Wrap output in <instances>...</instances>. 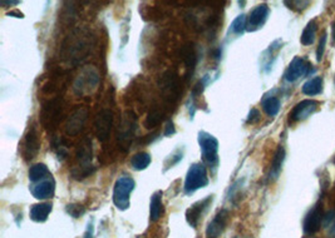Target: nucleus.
<instances>
[{
    "label": "nucleus",
    "mask_w": 335,
    "mask_h": 238,
    "mask_svg": "<svg viewBox=\"0 0 335 238\" xmlns=\"http://www.w3.org/2000/svg\"><path fill=\"white\" fill-rule=\"evenodd\" d=\"M93 48V35L86 30H75L72 35L67 38L63 44V59L70 64H77L84 58Z\"/></svg>",
    "instance_id": "1"
},
{
    "label": "nucleus",
    "mask_w": 335,
    "mask_h": 238,
    "mask_svg": "<svg viewBox=\"0 0 335 238\" xmlns=\"http://www.w3.org/2000/svg\"><path fill=\"white\" fill-rule=\"evenodd\" d=\"M99 84V73L93 65H86L75 78L73 89L78 95H88L97 89Z\"/></svg>",
    "instance_id": "2"
},
{
    "label": "nucleus",
    "mask_w": 335,
    "mask_h": 238,
    "mask_svg": "<svg viewBox=\"0 0 335 238\" xmlns=\"http://www.w3.org/2000/svg\"><path fill=\"white\" fill-rule=\"evenodd\" d=\"M92 142L89 139H84L77 150V159L81 164L72 170L73 178L83 179L94 172V167L92 166Z\"/></svg>",
    "instance_id": "3"
},
{
    "label": "nucleus",
    "mask_w": 335,
    "mask_h": 238,
    "mask_svg": "<svg viewBox=\"0 0 335 238\" xmlns=\"http://www.w3.org/2000/svg\"><path fill=\"white\" fill-rule=\"evenodd\" d=\"M199 144L202 152V159L210 168L219 166V141L207 132L199 133Z\"/></svg>",
    "instance_id": "4"
},
{
    "label": "nucleus",
    "mask_w": 335,
    "mask_h": 238,
    "mask_svg": "<svg viewBox=\"0 0 335 238\" xmlns=\"http://www.w3.org/2000/svg\"><path fill=\"white\" fill-rule=\"evenodd\" d=\"M208 184L207 170L203 163H194L190 167L185 179V193L192 195L200 188H203Z\"/></svg>",
    "instance_id": "5"
},
{
    "label": "nucleus",
    "mask_w": 335,
    "mask_h": 238,
    "mask_svg": "<svg viewBox=\"0 0 335 238\" xmlns=\"http://www.w3.org/2000/svg\"><path fill=\"white\" fill-rule=\"evenodd\" d=\"M134 181L133 178L123 175L117 179L113 190V203L121 211H126L130 207V195L134 190Z\"/></svg>",
    "instance_id": "6"
},
{
    "label": "nucleus",
    "mask_w": 335,
    "mask_h": 238,
    "mask_svg": "<svg viewBox=\"0 0 335 238\" xmlns=\"http://www.w3.org/2000/svg\"><path fill=\"white\" fill-rule=\"evenodd\" d=\"M113 126V112L111 109H102L94 121L95 134L101 142H106L110 138Z\"/></svg>",
    "instance_id": "7"
},
{
    "label": "nucleus",
    "mask_w": 335,
    "mask_h": 238,
    "mask_svg": "<svg viewBox=\"0 0 335 238\" xmlns=\"http://www.w3.org/2000/svg\"><path fill=\"white\" fill-rule=\"evenodd\" d=\"M310 65L309 62H306L305 59L300 57H295L291 61L290 65L288 66L285 72V81L292 83V82H296L298 79H300L301 77H305L306 74H309L310 72Z\"/></svg>",
    "instance_id": "8"
},
{
    "label": "nucleus",
    "mask_w": 335,
    "mask_h": 238,
    "mask_svg": "<svg viewBox=\"0 0 335 238\" xmlns=\"http://www.w3.org/2000/svg\"><path fill=\"white\" fill-rule=\"evenodd\" d=\"M88 110L87 108L75 109L74 112L68 117L66 123V132L68 135H77L78 133L82 132L84 128V124L87 122Z\"/></svg>",
    "instance_id": "9"
},
{
    "label": "nucleus",
    "mask_w": 335,
    "mask_h": 238,
    "mask_svg": "<svg viewBox=\"0 0 335 238\" xmlns=\"http://www.w3.org/2000/svg\"><path fill=\"white\" fill-rule=\"evenodd\" d=\"M41 150V139H39V134L35 127H32L28 133L25 134V139H24L23 146V155L25 158V161H32L37 157Z\"/></svg>",
    "instance_id": "10"
},
{
    "label": "nucleus",
    "mask_w": 335,
    "mask_h": 238,
    "mask_svg": "<svg viewBox=\"0 0 335 238\" xmlns=\"http://www.w3.org/2000/svg\"><path fill=\"white\" fill-rule=\"evenodd\" d=\"M321 222H323V208H321V204L318 203L305 216L303 224L304 232L306 235H314L320 230Z\"/></svg>",
    "instance_id": "11"
},
{
    "label": "nucleus",
    "mask_w": 335,
    "mask_h": 238,
    "mask_svg": "<svg viewBox=\"0 0 335 238\" xmlns=\"http://www.w3.org/2000/svg\"><path fill=\"white\" fill-rule=\"evenodd\" d=\"M136 115L132 112H126L122 119V123L119 124L118 130V141L121 143H130L132 141L134 132H136Z\"/></svg>",
    "instance_id": "12"
},
{
    "label": "nucleus",
    "mask_w": 335,
    "mask_h": 238,
    "mask_svg": "<svg viewBox=\"0 0 335 238\" xmlns=\"http://www.w3.org/2000/svg\"><path fill=\"white\" fill-rule=\"evenodd\" d=\"M211 202L212 197L211 195H208L207 198H205L202 201H199L195 204H192V206L186 211V219H187V223L190 224L192 228H196L197 224H199L200 218L202 217V215L206 212V210H207L208 206L211 204Z\"/></svg>",
    "instance_id": "13"
},
{
    "label": "nucleus",
    "mask_w": 335,
    "mask_h": 238,
    "mask_svg": "<svg viewBox=\"0 0 335 238\" xmlns=\"http://www.w3.org/2000/svg\"><path fill=\"white\" fill-rule=\"evenodd\" d=\"M270 14V9L266 4H260L257 5L256 8L250 13V17H248L247 21V29L250 32L252 30H256V29L261 28V26L265 24V22L268 21V17Z\"/></svg>",
    "instance_id": "14"
},
{
    "label": "nucleus",
    "mask_w": 335,
    "mask_h": 238,
    "mask_svg": "<svg viewBox=\"0 0 335 238\" xmlns=\"http://www.w3.org/2000/svg\"><path fill=\"white\" fill-rule=\"evenodd\" d=\"M228 221V212L226 210L220 211L216 215V217L212 219L207 226L206 230V236L207 238H217L225 230L226 224Z\"/></svg>",
    "instance_id": "15"
},
{
    "label": "nucleus",
    "mask_w": 335,
    "mask_h": 238,
    "mask_svg": "<svg viewBox=\"0 0 335 238\" xmlns=\"http://www.w3.org/2000/svg\"><path fill=\"white\" fill-rule=\"evenodd\" d=\"M316 108H318V102L305 99V101L300 102V103L295 106L292 112L290 113V118L294 122L303 121V119H306V118L309 117L310 114H313Z\"/></svg>",
    "instance_id": "16"
},
{
    "label": "nucleus",
    "mask_w": 335,
    "mask_h": 238,
    "mask_svg": "<svg viewBox=\"0 0 335 238\" xmlns=\"http://www.w3.org/2000/svg\"><path fill=\"white\" fill-rule=\"evenodd\" d=\"M32 195H34L37 199H46L50 198L54 195L55 191V183L53 178H48V179H43L39 183L34 184L32 187Z\"/></svg>",
    "instance_id": "17"
},
{
    "label": "nucleus",
    "mask_w": 335,
    "mask_h": 238,
    "mask_svg": "<svg viewBox=\"0 0 335 238\" xmlns=\"http://www.w3.org/2000/svg\"><path fill=\"white\" fill-rule=\"evenodd\" d=\"M284 159H285V150H284L283 146H280L277 148L276 153H275L271 167H270V172L269 175H268L269 182H274L277 179V177H279L281 172V168H283Z\"/></svg>",
    "instance_id": "18"
},
{
    "label": "nucleus",
    "mask_w": 335,
    "mask_h": 238,
    "mask_svg": "<svg viewBox=\"0 0 335 238\" xmlns=\"http://www.w3.org/2000/svg\"><path fill=\"white\" fill-rule=\"evenodd\" d=\"M161 89L163 94H165V98L167 99H176L177 98V82L176 78L172 73H166L162 78L161 82Z\"/></svg>",
    "instance_id": "19"
},
{
    "label": "nucleus",
    "mask_w": 335,
    "mask_h": 238,
    "mask_svg": "<svg viewBox=\"0 0 335 238\" xmlns=\"http://www.w3.org/2000/svg\"><path fill=\"white\" fill-rule=\"evenodd\" d=\"M163 202H162V192L157 191L151 197L150 204V219L151 222L158 221L161 216L163 215Z\"/></svg>",
    "instance_id": "20"
},
{
    "label": "nucleus",
    "mask_w": 335,
    "mask_h": 238,
    "mask_svg": "<svg viewBox=\"0 0 335 238\" xmlns=\"http://www.w3.org/2000/svg\"><path fill=\"white\" fill-rule=\"evenodd\" d=\"M52 212L50 203H38L30 208V219L34 222H45Z\"/></svg>",
    "instance_id": "21"
},
{
    "label": "nucleus",
    "mask_w": 335,
    "mask_h": 238,
    "mask_svg": "<svg viewBox=\"0 0 335 238\" xmlns=\"http://www.w3.org/2000/svg\"><path fill=\"white\" fill-rule=\"evenodd\" d=\"M303 93L305 95H316L323 92V78L315 77L306 82L303 86Z\"/></svg>",
    "instance_id": "22"
},
{
    "label": "nucleus",
    "mask_w": 335,
    "mask_h": 238,
    "mask_svg": "<svg viewBox=\"0 0 335 238\" xmlns=\"http://www.w3.org/2000/svg\"><path fill=\"white\" fill-rule=\"evenodd\" d=\"M151 163V155L146 152H139L134 154L131 159V166L133 170L143 171L146 170Z\"/></svg>",
    "instance_id": "23"
},
{
    "label": "nucleus",
    "mask_w": 335,
    "mask_h": 238,
    "mask_svg": "<svg viewBox=\"0 0 335 238\" xmlns=\"http://www.w3.org/2000/svg\"><path fill=\"white\" fill-rule=\"evenodd\" d=\"M46 175H49V170L44 163H37L30 167L29 170V179L32 182L42 181Z\"/></svg>",
    "instance_id": "24"
},
{
    "label": "nucleus",
    "mask_w": 335,
    "mask_h": 238,
    "mask_svg": "<svg viewBox=\"0 0 335 238\" xmlns=\"http://www.w3.org/2000/svg\"><path fill=\"white\" fill-rule=\"evenodd\" d=\"M280 107L281 103L276 97H270L263 102L264 112L269 115V117H275L277 113L280 112Z\"/></svg>",
    "instance_id": "25"
},
{
    "label": "nucleus",
    "mask_w": 335,
    "mask_h": 238,
    "mask_svg": "<svg viewBox=\"0 0 335 238\" xmlns=\"http://www.w3.org/2000/svg\"><path fill=\"white\" fill-rule=\"evenodd\" d=\"M315 33H316V23L312 21L308 23V25L304 29L303 34H301V44L303 45H312L315 41Z\"/></svg>",
    "instance_id": "26"
},
{
    "label": "nucleus",
    "mask_w": 335,
    "mask_h": 238,
    "mask_svg": "<svg viewBox=\"0 0 335 238\" xmlns=\"http://www.w3.org/2000/svg\"><path fill=\"white\" fill-rule=\"evenodd\" d=\"M162 118H163L162 113L159 112V110H157V109H155V110L148 113L147 118H146L145 121V127L148 128V130H150V128H155V127L158 126V124L161 123Z\"/></svg>",
    "instance_id": "27"
},
{
    "label": "nucleus",
    "mask_w": 335,
    "mask_h": 238,
    "mask_svg": "<svg viewBox=\"0 0 335 238\" xmlns=\"http://www.w3.org/2000/svg\"><path fill=\"white\" fill-rule=\"evenodd\" d=\"M183 59H185L186 65L190 66V68H194L195 64H196L197 57L192 44H188V45L185 46V49H183Z\"/></svg>",
    "instance_id": "28"
},
{
    "label": "nucleus",
    "mask_w": 335,
    "mask_h": 238,
    "mask_svg": "<svg viewBox=\"0 0 335 238\" xmlns=\"http://www.w3.org/2000/svg\"><path fill=\"white\" fill-rule=\"evenodd\" d=\"M246 26H247V24H246V15L241 14V15H239L234 22H232L231 32L237 35L243 34V33L245 32Z\"/></svg>",
    "instance_id": "29"
},
{
    "label": "nucleus",
    "mask_w": 335,
    "mask_h": 238,
    "mask_svg": "<svg viewBox=\"0 0 335 238\" xmlns=\"http://www.w3.org/2000/svg\"><path fill=\"white\" fill-rule=\"evenodd\" d=\"M66 211L68 215H70L74 218H79L81 216H83L84 213H86V208H84L82 204H78V203L68 204V206L66 207Z\"/></svg>",
    "instance_id": "30"
},
{
    "label": "nucleus",
    "mask_w": 335,
    "mask_h": 238,
    "mask_svg": "<svg viewBox=\"0 0 335 238\" xmlns=\"http://www.w3.org/2000/svg\"><path fill=\"white\" fill-rule=\"evenodd\" d=\"M182 159V152L181 151H176V152L174 153L172 155H170V157L166 159V162H165V171H167L168 168H171V167H174L175 164H177L179 163V161Z\"/></svg>",
    "instance_id": "31"
},
{
    "label": "nucleus",
    "mask_w": 335,
    "mask_h": 238,
    "mask_svg": "<svg viewBox=\"0 0 335 238\" xmlns=\"http://www.w3.org/2000/svg\"><path fill=\"white\" fill-rule=\"evenodd\" d=\"M325 44H327V33L324 32L323 34H321L320 41H319L318 49H316V61L318 62H320L321 59H323L324 50H325Z\"/></svg>",
    "instance_id": "32"
},
{
    "label": "nucleus",
    "mask_w": 335,
    "mask_h": 238,
    "mask_svg": "<svg viewBox=\"0 0 335 238\" xmlns=\"http://www.w3.org/2000/svg\"><path fill=\"white\" fill-rule=\"evenodd\" d=\"M260 117H261L260 112H259L256 108L251 109V110H250V113H248V115H247V123H251V124L257 123V122L260 121Z\"/></svg>",
    "instance_id": "33"
},
{
    "label": "nucleus",
    "mask_w": 335,
    "mask_h": 238,
    "mask_svg": "<svg viewBox=\"0 0 335 238\" xmlns=\"http://www.w3.org/2000/svg\"><path fill=\"white\" fill-rule=\"evenodd\" d=\"M175 132H176V130H175V126L174 123L171 121H168L167 126H166V130H165V135L166 137H168V135H172L175 134Z\"/></svg>",
    "instance_id": "34"
},
{
    "label": "nucleus",
    "mask_w": 335,
    "mask_h": 238,
    "mask_svg": "<svg viewBox=\"0 0 335 238\" xmlns=\"http://www.w3.org/2000/svg\"><path fill=\"white\" fill-rule=\"evenodd\" d=\"M84 238H93V224L89 223L88 224V230L86 232V237Z\"/></svg>",
    "instance_id": "35"
},
{
    "label": "nucleus",
    "mask_w": 335,
    "mask_h": 238,
    "mask_svg": "<svg viewBox=\"0 0 335 238\" xmlns=\"http://www.w3.org/2000/svg\"><path fill=\"white\" fill-rule=\"evenodd\" d=\"M8 15L9 17H15V18H24L23 14L19 12H10V13H8Z\"/></svg>",
    "instance_id": "36"
},
{
    "label": "nucleus",
    "mask_w": 335,
    "mask_h": 238,
    "mask_svg": "<svg viewBox=\"0 0 335 238\" xmlns=\"http://www.w3.org/2000/svg\"><path fill=\"white\" fill-rule=\"evenodd\" d=\"M19 1H0V5H18Z\"/></svg>",
    "instance_id": "37"
},
{
    "label": "nucleus",
    "mask_w": 335,
    "mask_h": 238,
    "mask_svg": "<svg viewBox=\"0 0 335 238\" xmlns=\"http://www.w3.org/2000/svg\"><path fill=\"white\" fill-rule=\"evenodd\" d=\"M332 37H333V41L335 42V22L332 24Z\"/></svg>",
    "instance_id": "38"
},
{
    "label": "nucleus",
    "mask_w": 335,
    "mask_h": 238,
    "mask_svg": "<svg viewBox=\"0 0 335 238\" xmlns=\"http://www.w3.org/2000/svg\"><path fill=\"white\" fill-rule=\"evenodd\" d=\"M330 235L333 236V238H335V223L333 224V230H332V232H330Z\"/></svg>",
    "instance_id": "39"
}]
</instances>
